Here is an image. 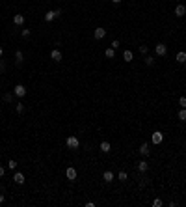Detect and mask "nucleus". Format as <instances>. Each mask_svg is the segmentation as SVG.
<instances>
[{
  "instance_id": "f257e3e1",
  "label": "nucleus",
  "mask_w": 186,
  "mask_h": 207,
  "mask_svg": "<svg viewBox=\"0 0 186 207\" xmlns=\"http://www.w3.org/2000/svg\"><path fill=\"white\" fill-rule=\"evenodd\" d=\"M13 93H15V95H17V97H19V99H21V97H24V95H26V93H28V90H26V88H24V86H22V84H17V86H15V88H13Z\"/></svg>"
},
{
  "instance_id": "f03ea898",
  "label": "nucleus",
  "mask_w": 186,
  "mask_h": 207,
  "mask_svg": "<svg viewBox=\"0 0 186 207\" xmlns=\"http://www.w3.org/2000/svg\"><path fill=\"white\" fill-rule=\"evenodd\" d=\"M77 175H78V172H77V168H73V166H69V168L65 170V177H67L69 181H74Z\"/></svg>"
},
{
  "instance_id": "7ed1b4c3",
  "label": "nucleus",
  "mask_w": 186,
  "mask_h": 207,
  "mask_svg": "<svg viewBox=\"0 0 186 207\" xmlns=\"http://www.w3.org/2000/svg\"><path fill=\"white\" fill-rule=\"evenodd\" d=\"M65 144H67V148H69V149H77L78 146H80V142H78V138H77V136H69Z\"/></svg>"
},
{
  "instance_id": "20e7f679",
  "label": "nucleus",
  "mask_w": 186,
  "mask_h": 207,
  "mask_svg": "<svg viewBox=\"0 0 186 207\" xmlns=\"http://www.w3.org/2000/svg\"><path fill=\"white\" fill-rule=\"evenodd\" d=\"M164 142V134H162V131H154L153 133V144L154 146H158V144H162Z\"/></svg>"
},
{
  "instance_id": "39448f33",
  "label": "nucleus",
  "mask_w": 186,
  "mask_h": 207,
  "mask_svg": "<svg viewBox=\"0 0 186 207\" xmlns=\"http://www.w3.org/2000/svg\"><path fill=\"white\" fill-rule=\"evenodd\" d=\"M154 52H157L158 56H166V52H168V47H166L164 43H158L157 47H154Z\"/></svg>"
},
{
  "instance_id": "423d86ee",
  "label": "nucleus",
  "mask_w": 186,
  "mask_h": 207,
  "mask_svg": "<svg viewBox=\"0 0 186 207\" xmlns=\"http://www.w3.org/2000/svg\"><path fill=\"white\" fill-rule=\"evenodd\" d=\"M62 58H63V54L60 52L58 49H54L52 52H50V60H52V62H62Z\"/></svg>"
},
{
  "instance_id": "0eeeda50",
  "label": "nucleus",
  "mask_w": 186,
  "mask_h": 207,
  "mask_svg": "<svg viewBox=\"0 0 186 207\" xmlns=\"http://www.w3.org/2000/svg\"><path fill=\"white\" fill-rule=\"evenodd\" d=\"M104 36H106V30H104V28H100V26H99V28H95V30H93V37H95V39H102Z\"/></svg>"
},
{
  "instance_id": "6e6552de",
  "label": "nucleus",
  "mask_w": 186,
  "mask_h": 207,
  "mask_svg": "<svg viewBox=\"0 0 186 207\" xmlns=\"http://www.w3.org/2000/svg\"><path fill=\"white\" fill-rule=\"evenodd\" d=\"M140 153H142V155H143V157H147V155L151 153V146H149L147 142H143L142 146H140Z\"/></svg>"
},
{
  "instance_id": "1a4fd4ad",
  "label": "nucleus",
  "mask_w": 186,
  "mask_h": 207,
  "mask_svg": "<svg viewBox=\"0 0 186 207\" xmlns=\"http://www.w3.org/2000/svg\"><path fill=\"white\" fill-rule=\"evenodd\" d=\"M175 15H177V17H184L186 15V6L184 4H179V6L175 8Z\"/></svg>"
},
{
  "instance_id": "9d476101",
  "label": "nucleus",
  "mask_w": 186,
  "mask_h": 207,
  "mask_svg": "<svg viewBox=\"0 0 186 207\" xmlns=\"http://www.w3.org/2000/svg\"><path fill=\"white\" fill-rule=\"evenodd\" d=\"M13 181H15L17 185H22L24 181H26V179H24V174H21V172H15V175H13Z\"/></svg>"
},
{
  "instance_id": "9b49d317",
  "label": "nucleus",
  "mask_w": 186,
  "mask_h": 207,
  "mask_svg": "<svg viewBox=\"0 0 186 207\" xmlns=\"http://www.w3.org/2000/svg\"><path fill=\"white\" fill-rule=\"evenodd\" d=\"M147 170H149V162H147V160H140V162H138V172L145 174Z\"/></svg>"
},
{
  "instance_id": "f8f14e48",
  "label": "nucleus",
  "mask_w": 186,
  "mask_h": 207,
  "mask_svg": "<svg viewBox=\"0 0 186 207\" xmlns=\"http://www.w3.org/2000/svg\"><path fill=\"white\" fill-rule=\"evenodd\" d=\"M54 19H58L56 11H47V13H45V21H47V23H52Z\"/></svg>"
},
{
  "instance_id": "ddd939ff",
  "label": "nucleus",
  "mask_w": 186,
  "mask_h": 207,
  "mask_svg": "<svg viewBox=\"0 0 186 207\" xmlns=\"http://www.w3.org/2000/svg\"><path fill=\"white\" fill-rule=\"evenodd\" d=\"M102 179L106 181V183H112V181H114V172L106 170V172H104V174H102Z\"/></svg>"
},
{
  "instance_id": "4468645a",
  "label": "nucleus",
  "mask_w": 186,
  "mask_h": 207,
  "mask_svg": "<svg viewBox=\"0 0 186 207\" xmlns=\"http://www.w3.org/2000/svg\"><path fill=\"white\" fill-rule=\"evenodd\" d=\"M175 60H177L179 64H186V52H184V50H180V52H177V56H175Z\"/></svg>"
},
{
  "instance_id": "2eb2a0df",
  "label": "nucleus",
  "mask_w": 186,
  "mask_h": 207,
  "mask_svg": "<svg viewBox=\"0 0 186 207\" xmlns=\"http://www.w3.org/2000/svg\"><path fill=\"white\" fill-rule=\"evenodd\" d=\"M13 23L17 24V26H22L24 24V15H13Z\"/></svg>"
},
{
  "instance_id": "dca6fc26",
  "label": "nucleus",
  "mask_w": 186,
  "mask_h": 207,
  "mask_svg": "<svg viewBox=\"0 0 186 207\" xmlns=\"http://www.w3.org/2000/svg\"><path fill=\"white\" fill-rule=\"evenodd\" d=\"M132 58H134L132 50H123V60L125 62H132Z\"/></svg>"
},
{
  "instance_id": "f3484780",
  "label": "nucleus",
  "mask_w": 186,
  "mask_h": 207,
  "mask_svg": "<svg viewBox=\"0 0 186 207\" xmlns=\"http://www.w3.org/2000/svg\"><path fill=\"white\" fill-rule=\"evenodd\" d=\"M22 60H24L22 50H17V52H15V62H17V65H21V64H22Z\"/></svg>"
},
{
  "instance_id": "a211bd4d",
  "label": "nucleus",
  "mask_w": 186,
  "mask_h": 207,
  "mask_svg": "<svg viewBox=\"0 0 186 207\" xmlns=\"http://www.w3.org/2000/svg\"><path fill=\"white\" fill-rule=\"evenodd\" d=\"M110 149H112L110 142H100V151H102V153H110Z\"/></svg>"
},
{
  "instance_id": "6ab92c4d",
  "label": "nucleus",
  "mask_w": 186,
  "mask_h": 207,
  "mask_svg": "<svg viewBox=\"0 0 186 207\" xmlns=\"http://www.w3.org/2000/svg\"><path fill=\"white\" fill-rule=\"evenodd\" d=\"M104 56H106V58H110V60H112V58L115 56V49H112V47H108L106 50H104Z\"/></svg>"
},
{
  "instance_id": "aec40b11",
  "label": "nucleus",
  "mask_w": 186,
  "mask_h": 207,
  "mask_svg": "<svg viewBox=\"0 0 186 207\" xmlns=\"http://www.w3.org/2000/svg\"><path fill=\"white\" fill-rule=\"evenodd\" d=\"M117 179H119V181H123V183H125V181L128 179V174H127V172H125V170H121V172H119V174H117Z\"/></svg>"
},
{
  "instance_id": "412c9836",
  "label": "nucleus",
  "mask_w": 186,
  "mask_h": 207,
  "mask_svg": "<svg viewBox=\"0 0 186 207\" xmlns=\"http://www.w3.org/2000/svg\"><path fill=\"white\" fill-rule=\"evenodd\" d=\"M179 119H180V122H186V108L179 110Z\"/></svg>"
},
{
  "instance_id": "4be33fe9",
  "label": "nucleus",
  "mask_w": 186,
  "mask_h": 207,
  "mask_svg": "<svg viewBox=\"0 0 186 207\" xmlns=\"http://www.w3.org/2000/svg\"><path fill=\"white\" fill-rule=\"evenodd\" d=\"M8 168H9V170H17V160H13V159H11V160L8 162Z\"/></svg>"
},
{
  "instance_id": "5701e85b",
  "label": "nucleus",
  "mask_w": 186,
  "mask_h": 207,
  "mask_svg": "<svg viewBox=\"0 0 186 207\" xmlns=\"http://www.w3.org/2000/svg\"><path fill=\"white\" fill-rule=\"evenodd\" d=\"M13 95H15V93H4V101H6V103H11V101H13Z\"/></svg>"
},
{
  "instance_id": "b1692460",
  "label": "nucleus",
  "mask_w": 186,
  "mask_h": 207,
  "mask_svg": "<svg viewBox=\"0 0 186 207\" xmlns=\"http://www.w3.org/2000/svg\"><path fill=\"white\" fill-rule=\"evenodd\" d=\"M145 65H154V60H153V56H145Z\"/></svg>"
},
{
  "instance_id": "393cba45",
  "label": "nucleus",
  "mask_w": 186,
  "mask_h": 207,
  "mask_svg": "<svg viewBox=\"0 0 186 207\" xmlns=\"http://www.w3.org/2000/svg\"><path fill=\"white\" fill-rule=\"evenodd\" d=\"M15 110H17V114H22V112H24V105H22V103H19L17 107H15Z\"/></svg>"
},
{
  "instance_id": "a878e982",
  "label": "nucleus",
  "mask_w": 186,
  "mask_h": 207,
  "mask_svg": "<svg viewBox=\"0 0 186 207\" xmlns=\"http://www.w3.org/2000/svg\"><path fill=\"white\" fill-rule=\"evenodd\" d=\"M153 207H162V200H160V198H154V200H153Z\"/></svg>"
},
{
  "instance_id": "bb28decb",
  "label": "nucleus",
  "mask_w": 186,
  "mask_h": 207,
  "mask_svg": "<svg viewBox=\"0 0 186 207\" xmlns=\"http://www.w3.org/2000/svg\"><path fill=\"white\" fill-rule=\"evenodd\" d=\"M119 45H121V43H119V39H114V41H112V45H110V47L117 50V49H119Z\"/></svg>"
},
{
  "instance_id": "cd10ccee",
  "label": "nucleus",
  "mask_w": 186,
  "mask_h": 207,
  "mask_svg": "<svg viewBox=\"0 0 186 207\" xmlns=\"http://www.w3.org/2000/svg\"><path fill=\"white\" fill-rule=\"evenodd\" d=\"M179 105H180V108H186V97H184V95L179 99Z\"/></svg>"
},
{
  "instance_id": "c85d7f7f",
  "label": "nucleus",
  "mask_w": 186,
  "mask_h": 207,
  "mask_svg": "<svg viewBox=\"0 0 186 207\" xmlns=\"http://www.w3.org/2000/svg\"><path fill=\"white\" fill-rule=\"evenodd\" d=\"M140 52H142V54H147V52H149V47H147V45H142V47H140Z\"/></svg>"
},
{
  "instance_id": "c756f323",
  "label": "nucleus",
  "mask_w": 186,
  "mask_h": 207,
  "mask_svg": "<svg viewBox=\"0 0 186 207\" xmlns=\"http://www.w3.org/2000/svg\"><path fill=\"white\" fill-rule=\"evenodd\" d=\"M21 34H22V37H30V34H32V32H30V30H28V28H24V30H22V32H21Z\"/></svg>"
},
{
  "instance_id": "7c9ffc66",
  "label": "nucleus",
  "mask_w": 186,
  "mask_h": 207,
  "mask_svg": "<svg viewBox=\"0 0 186 207\" xmlns=\"http://www.w3.org/2000/svg\"><path fill=\"white\" fill-rule=\"evenodd\" d=\"M4 69H6V62H4V60H0V73H2Z\"/></svg>"
},
{
  "instance_id": "2f4dec72",
  "label": "nucleus",
  "mask_w": 186,
  "mask_h": 207,
  "mask_svg": "<svg viewBox=\"0 0 186 207\" xmlns=\"http://www.w3.org/2000/svg\"><path fill=\"white\" fill-rule=\"evenodd\" d=\"M4 174H6V168H4V166H0V177H2Z\"/></svg>"
},
{
  "instance_id": "473e14b6",
  "label": "nucleus",
  "mask_w": 186,
  "mask_h": 207,
  "mask_svg": "<svg viewBox=\"0 0 186 207\" xmlns=\"http://www.w3.org/2000/svg\"><path fill=\"white\" fill-rule=\"evenodd\" d=\"M110 2H112V4H121L123 0H110Z\"/></svg>"
},
{
  "instance_id": "72a5a7b5",
  "label": "nucleus",
  "mask_w": 186,
  "mask_h": 207,
  "mask_svg": "<svg viewBox=\"0 0 186 207\" xmlns=\"http://www.w3.org/2000/svg\"><path fill=\"white\" fill-rule=\"evenodd\" d=\"M4 200H6V198H4V194H0V205L4 203Z\"/></svg>"
},
{
  "instance_id": "f704fd0d",
  "label": "nucleus",
  "mask_w": 186,
  "mask_h": 207,
  "mask_svg": "<svg viewBox=\"0 0 186 207\" xmlns=\"http://www.w3.org/2000/svg\"><path fill=\"white\" fill-rule=\"evenodd\" d=\"M2 54H4V49H2V47H0V58H2Z\"/></svg>"
},
{
  "instance_id": "c9c22d12",
  "label": "nucleus",
  "mask_w": 186,
  "mask_h": 207,
  "mask_svg": "<svg viewBox=\"0 0 186 207\" xmlns=\"http://www.w3.org/2000/svg\"><path fill=\"white\" fill-rule=\"evenodd\" d=\"M104 2H108V0H104Z\"/></svg>"
}]
</instances>
